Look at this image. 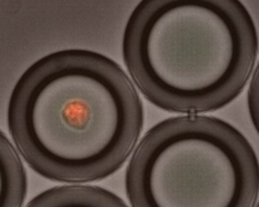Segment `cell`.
Returning a JSON list of instances; mask_svg holds the SVG:
<instances>
[{
    "label": "cell",
    "instance_id": "3",
    "mask_svg": "<svg viewBox=\"0 0 259 207\" xmlns=\"http://www.w3.org/2000/svg\"><path fill=\"white\" fill-rule=\"evenodd\" d=\"M124 188L134 207H251L259 196V161L232 124L188 113L146 132Z\"/></svg>",
    "mask_w": 259,
    "mask_h": 207
},
{
    "label": "cell",
    "instance_id": "7",
    "mask_svg": "<svg viewBox=\"0 0 259 207\" xmlns=\"http://www.w3.org/2000/svg\"><path fill=\"white\" fill-rule=\"evenodd\" d=\"M257 203H258V204H257V205H258V206H259V201H258V202H257Z\"/></svg>",
    "mask_w": 259,
    "mask_h": 207
},
{
    "label": "cell",
    "instance_id": "2",
    "mask_svg": "<svg viewBox=\"0 0 259 207\" xmlns=\"http://www.w3.org/2000/svg\"><path fill=\"white\" fill-rule=\"evenodd\" d=\"M258 34L240 0H141L122 35L132 80L157 107L205 113L236 99L258 55Z\"/></svg>",
    "mask_w": 259,
    "mask_h": 207
},
{
    "label": "cell",
    "instance_id": "6",
    "mask_svg": "<svg viewBox=\"0 0 259 207\" xmlns=\"http://www.w3.org/2000/svg\"><path fill=\"white\" fill-rule=\"evenodd\" d=\"M248 109L252 124L259 135V63L254 70L248 90Z\"/></svg>",
    "mask_w": 259,
    "mask_h": 207
},
{
    "label": "cell",
    "instance_id": "4",
    "mask_svg": "<svg viewBox=\"0 0 259 207\" xmlns=\"http://www.w3.org/2000/svg\"><path fill=\"white\" fill-rule=\"evenodd\" d=\"M30 207H124L125 202L109 190L89 185H64L42 191L27 204Z\"/></svg>",
    "mask_w": 259,
    "mask_h": 207
},
{
    "label": "cell",
    "instance_id": "1",
    "mask_svg": "<svg viewBox=\"0 0 259 207\" xmlns=\"http://www.w3.org/2000/svg\"><path fill=\"white\" fill-rule=\"evenodd\" d=\"M141 98L124 70L95 50L67 48L31 64L7 106L12 141L54 181L82 183L116 172L142 132Z\"/></svg>",
    "mask_w": 259,
    "mask_h": 207
},
{
    "label": "cell",
    "instance_id": "5",
    "mask_svg": "<svg viewBox=\"0 0 259 207\" xmlns=\"http://www.w3.org/2000/svg\"><path fill=\"white\" fill-rule=\"evenodd\" d=\"M27 191L25 169L19 152L0 130V207H19Z\"/></svg>",
    "mask_w": 259,
    "mask_h": 207
}]
</instances>
